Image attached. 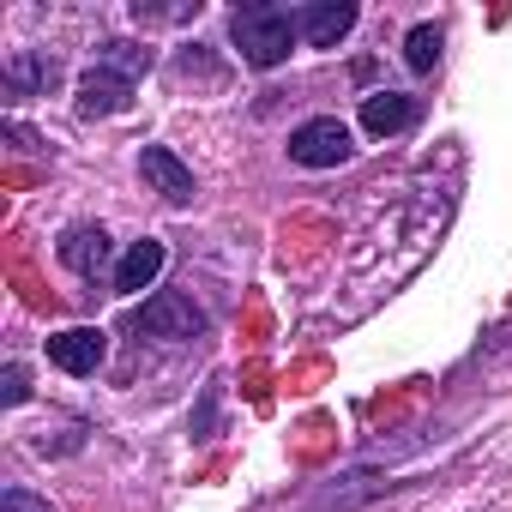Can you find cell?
Masks as SVG:
<instances>
[{
    "label": "cell",
    "mask_w": 512,
    "mask_h": 512,
    "mask_svg": "<svg viewBox=\"0 0 512 512\" xmlns=\"http://www.w3.org/2000/svg\"><path fill=\"white\" fill-rule=\"evenodd\" d=\"M55 253H61V266H67V272H79V278H103L109 260H115V241H109L103 223H73V229L61 235Z\"/></svg>",
    "instance_id": "obj_4"
},
{
    "label": "cell",
    "mask_w": 512,
    "mask_h": 512,
    "mask_svg": "<svg viewBox=\"0 0 512 512\" xmlns=\"http://www.w3.org/2000/svg\"><path fill=\"white\" fill-rule=\"evenodd\" d=\"M0 512H49V500H37L25 488H7V494H0Z\"/></svg>",
    "instance_id": "obj_16"
},
{
    "label": "cell",
    "mask_w": 512,
    "mask_h": 512,
    "mask_svg": "<svg viewBox=\"0 0 512 512\" xmlns=\"http://www.w3.org/2000/svg\"><path fill=\"white\" fill-rule=\"evenodd\" d=\"M350 151H356V139L338 115H314L290 133V163H302V169H338V163H350Z\"/></svg>",
    "instance_id": "obj_2"
},
{
    "label": "cell",
    "mask_w": 512,
    "mask_h": 512,
    "mask_svg": "<svg viewBox=\"0 0 512 512\" xmlns=\"http://www.w3.org/2000/svg\"><path fill=\"white\" fill-rule=\"evenodd\" d=\"M55 73H61V67H55L49 55H37V49H19V55L7 61V85H13L19 97H31V91H49V85H55Z\"/></svg>",
    "instance_id": "obj_11"
},
{
    "label": "cell",
    "mask_w": 512,
    "mask_h": 512,
    "mask_svg": "<svg viewBox=\"0 0 512 512\" xmlns=\"http://www.w3.org/2000/svg\"><path fill=\"white\" fill-rule=\"evenodd\" d=\"M404 61H410V73H434V61H440V25H416L404 37Z\"/></svg>",
    "instance_id": "obj_13"
},
{
    "label": "cell",
    "mask_w": 512,
    "mask_h": 512,
    "mask_svg": "<svg viewBox=\"0 0 512 512\" xmlns=\"http://www.w3.org/2000/svg\"><path fill=\"white\" fill-rule=\"evenodd\" d=\"M350 31H356V7H350V0H320V7L296 13V37L308 49H338Z\"/></svg>",
    "instance_id": "obj_5"
},
{
    "label": "cell",
    "mask_w": 512,
    "mask_h": 512,
    "mask_svg": "<svg viewBox=\"0 0 512 512\" xmlns=\"http://www.w3.org/2000/svg\"><path fill=\"white\" fill-rule=\"evenodd\" d=\"M410 121H416V97H404V91H374V97H362V127H368L374 139L404 133Z\"/></svg>",
    "instance_id": "obj_10"
},
{
    "label": "cell",
    "mask_w": 512,
    "mask_h": 512,
    "mask_svg": "<svg viewBox=\"0 0 512 512\" xmlns=\"http://www.w3.org/2000/svg\"><path fill=\"white\" fill-rule=\"evenodd\" d=\"M97 67H109V73H121V79H139V73L151 67V49H139V43H103V49H97Z\"/></svg>",
    "instance_id": "obj_12"
},
{
    "label": "cell",
    "mask_w": 512,
    "mask_h": 512,
    "mask_svg": "<svg viewBox=\"0 0 512 512\" xmlns=\"http://www.w3.org/2000/svg\"><path fill=\"white\" fill-rule=\"evenodd\" d=\"M103 356H109V338H103L97 326H73V332H55V338H49V362H55L61 374H97Z\"/></svg>",
    "instance_id": "obj_8"
},
{
    "label": "cell",
    "mask_w": 512,
    "mask_h": 512,
    "mask_svg": "<svg viewBox=\"0 0 512 512\" xmlns=\"http://www.w3.org/2000/svg\"><path fill=\"white\" fill-rule=\"evenodd\" d=\"M163 241H133L127 253H121V266H115V290L121 296H139V290H151L157 284V272H163Z\"/></svg>",
    "instance_id": "obj_9"
},
{
    "label": "cell",
    "mask_w": 512,
    "mask_h": 512,
    "mask_svg": "<svg viewBox=\"0 0 512 512\" xmlns=\"http://www.w3.org/2000/svg\"><path fill=\"white\" fill-rule=\"evenodd\" d=\"M0 398H7V404H25L31 398V380H25L19 362H7V374H0Z\"/></svg>",
    "instance_id": "obj_14"
},
{
    "label": "cell",
    "mask_w": 512,
    "mask_h": 512,
    "mask_svg": "<svg viewBox=\"0 0 512 512\" xmlns=\"http://www.w3.org/2000/svg\"><path fill=\"white\" fill-rule=\"evenodd\" d=\"M139 175H145L151 193H163L169 205H187V199L199 193V187H193V169H187L169 145H145V151H139Z\"/></svg>",
    "instance_id": "obj_7"
},
{
    "label": "cell",
    "mask_w": 512,
    "mask_h": 512,
    "mask_svg": "<svg viewBox=\"0 0 512 512\" xmlns=\"http://www.w3.org/2000/svg\"><path fill=\"white\" fill-rule=\"evenodd\" d=\"M133 13H139V25H175V19H193L199 7H145V0H139Z\"/></svg>",
    "instance_id": "obj_15"
},
{
    "label": "cell",
    "mask_w": 512,
    "mask_h": 512,
    "mask_svg": "<svg viewBox=\"0 0 512 512\" xmlns=\"http://www.w3.org/2000/svg\"><path fill=\"white\" fill-rule=\"evenodd\" d=\"M85 121H103V115H121V109H133V79H121V73H109V67H91L85 79H79V103H73Z\"/></svg>",
    "instance_id": "obj_6"
},
{
    "label": "cell",
    "mask_w": 512,
    "mask_h": 512,
    "mask_svg": "<svg viewBox=\"0 0 512 512\" xmlns=\"http://www.w3.org/2000/svg\"><path fill=\"white\" fill-rule=\"evenodd\" d=\"M133 332H145V338H199L205 332V314L193 308V296L163 290L145 308H133Z\"/></svg>",
    "instance_id": "obj_3"
},
{
    "label": "cell",
    "mask_w": 512,
    "mask_h": 512,
    "mask_svg": "<svg viewBox=\"0 0 512 512\" xmlns=\"http://www.w3.org/2000/svg\"><path fill=\"white\" fill-rule=\"evenodd\" d=\"M229 43L241 49L247 67H284L290 49H296V13L272 7V0H253V7H235L229 13Z\"/></svg>",
    "instance_id": "obj_1"
}]
</instances>
